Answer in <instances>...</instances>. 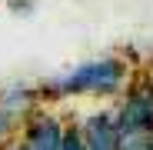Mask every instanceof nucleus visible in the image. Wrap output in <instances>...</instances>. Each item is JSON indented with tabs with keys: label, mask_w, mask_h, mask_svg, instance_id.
<instances>
[{
	"label": "nucleus",
	"mask_w": 153,
	"mask_h": 150,
	"mask_svg": "<svg viewBox=\"0 0 153 150\" xmlns=\"http://www.w3.org/2000/svg\"><path fill=\"white\" fill-rule=\"evenodd\" d=\"M4 150H23V143H7Z\"/></svg>",
	"instance_id": "8"
},
{
	"label": "nucleus",
	"mask_w": 153,
	"mask_h": 150,
	"mask_svg": "<svg viewBox=\"0 0 153 150\" xmlns=\"http://www.w3.org/2000/svg\"><path fill=\"white\" fill-rule=\"evenodd\" d=\"M33 97H37V93H33L30 87H23V84H20V87H7L4 93H0V110L10 113V117H13V113H27L30 104H33Z\"/></svg>",
	"instance_id": "5"
},
{
	"label": "nucleus",
	"mask_w": 153,
	"mask_h": 150,
	"mask_svg": "<svg viewBox=\"0 0 153 150\" xmlns=\"http://www.w3.org/2000/svg\"><path fill=\"white\" fill-rule=\"evenodd\" d=\"M126 80V67L117 57H100V60H87L76 70L63 73V77L43 84L47 97H73V93H117Z\"/></svg>",
	"instance_id": "1"
},
{
	"label": "nucleus",
	"mask_w": 153,
	"mask_h": 150,
	"mask_svg": "<svg viewBox=\"0 0 153 150\" xmlns=\"http://www.w3.org/2000/svg\"><path fill=\"white\" fill-rule=\"evenodd\" d=\"M63 123L53 113H33L23 127V150H60Z\"/></svg>",
	"instance_id": "4"
},
{
	"label": "nucleus",
	"mask_w": 153,
	"mask_h": 150,
	"mask_svg": "<svg viewBox=\"0 0 153 150\" xmlns=\"http://www.w3.org/2000/svg\"><path fill=\"white\" fill-rule=\"evenodd\" d=\"M120 137H146L153 134V84H137L120 110L113 113Z\"/></svg>",
	"instance_id": "2"
},
{
	"label": "nucleus",
	"mask_w": 153,
	"mask_h": 150,
	"mask_svg": "<svg viewBox=\"0 0 153 150\" xmlns=\"http://www.w3.org/2000/svg\"><path fill=\"white\" fill-rule=\"evenodd\" d=\"M80 137H83V147H87V150H120V140H123L110 110L90 113V117L80 123Z\"/></svg>",
	"instance_id": "3"
},
{
	"label": "nucleus",
	"mask_w": 153,
	"mask_h": 150,
	"mask_svg": "<svg viewBox=\"0 0 153 150\" xmlns=\"http://www.w3.org/2000/svg\"><path fill=\"white\" fill-rule=\"evenodd\" d=\"M7 134H10V113H4V110H0V143L7 140Z\"/></svg>",
	"instance_id": "7"
},
{
	"label": "nucleus",
	"mask_w": 153,
	"mask_h": 150,
	"mask_svg": "<svg viewBox=\"0 0 153 150\" xmlns=\"http://www.w3.org/2000/svg\"><path fill=\"white\" fill-rule=\"evenodd\" d=\"M60 150H87V147H83V137H80V127H76V123H67V127H63Z\"/></svg>",
	"instance_id": "6"
}]
</instances>
